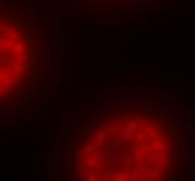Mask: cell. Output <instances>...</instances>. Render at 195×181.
Masks as SVG:
<instances>
[{
	"mask_svg": "<svg viewBox=\"0 0 195 181\" xmlns=\"http://www.w3.org/2000/svg\"><path fill=\"white\" fill-rule=\"evenodd\" d=\"M31 34L27 22L10 11L0 10V98L21 88L29 60Z\"/></svg>",
	"mask_w": 195,
	"mask_h": 181,
	"instance_id": "1",
	"label": "cell"
}]
</instances>
